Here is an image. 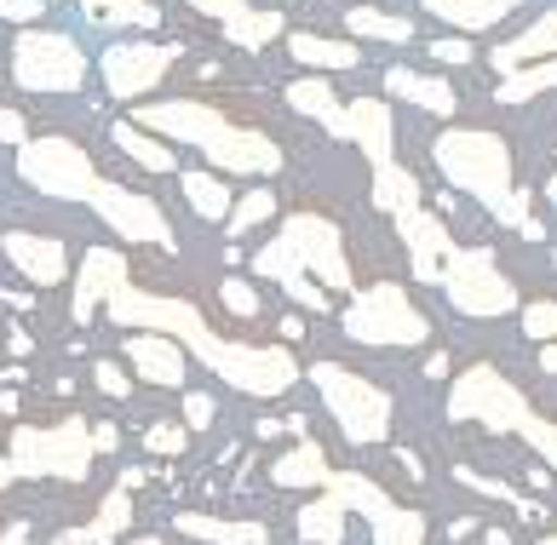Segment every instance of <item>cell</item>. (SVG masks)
<instances>
[{"label": "cell", "instance_id": "cell-4", "mask_svg": "<svg viewBox=\"0 0 557 545\" xmlns=\"http://www.w3.org/2000/svg\"><path fill=\"white\" fill-rule=\"evenodd\" d=\"M253 270L264 282H276L282 293L299 287L305 276H317L327 293H350V282H357V276H350V253H345L339 224L322 219V213H294L271 241L259 247Z\"/></svg>", "mask_w": 557, "mask_h": 545}, {"label": "cell", "instance_id": "cell-1", "mask_svg": "<svg viewBox=\"0 0 557 545\" xmlns=\"http://www.w3.org/2000/svg\"><path fill=\"white\" fill-rule=\"evenodd\" d=\"M110 322L127 327V333H173V339H184L196 350L201 368H213L224 385H236L247 396H282L287 385L299 380V362L287 356L282 345H242V339H219V333L208 327V317L190 305V299H168V293H144L127 276H115L110 287Z\"/></svg>", "mask_w": 557, "mask_h": 545}, {"label": "cell", "instance_id": "cell-9", "mask_svg": "<svg viewBox=\"0 0 557 545\" xmlns=\"http://www.w3.org/2000/svg\"><path fill=\"white\" fill-rule=\"evenodd\" d=\"M17 178L35 184V190L52 196V201H81V207H87L92 190L104 184V178H98V166H92V156L81 150L75 138H64V133L29 138L24 150H17Z\"/></svg>", "mask_w": 557, "mask_h": 545}, {"label": "cell", "instance_id": "cell-18", "mask_svg": "<svg viewBox=\"0 0 557 545\" xmlns=\"http://www.w3.org/2000/svg\"><path fill=\"white\" fill-rule=\"evenodd\" d=\"M127 362L144 385H161V391H178L184 385V350L173 333H133L127 339Z\"/></svg>", "mask_w": 557, "mask_h": 545}, {"label": "cell", "instance_id": "cell-30", "mask_svg": "<svg viewBox=\"0 0 557 545\" xmlns=\"http://www.w3.org/2000/svg\"><path fill=\"white\" fill-rule=\"evenodd\" d=\"M110 138H115L121 150H127V156L144 166V173H173V150H168L161 138H144V127H138V121H115V127H110Z\"/></svg>", "mask_w": 557, "mask_h": 545}, {"label": "cell", "instance_id": "cell-5", "mask_svg": "<svg viewBox=\"0 0 557 545\" xmlns=\"http://www.w3.org/2000/svg\"><path fill=\"white\" fill-rule=\"evenodd\" d=\"M448 419H460V425H488V431L523 436V443H529V448H541V459L557 471V425L529 408V396L511 385L500 368H488V362L466 368L460 380H454V391H448Z\"/></svg>", "mask_w": 557, "mask_h": 545}, {"label": "cell", "instance_id": "cell-26", "mask_svg": "<svg viewBox=\"0 0 557 545\" xmlns=\"http://www.w3.org/2000/svg\"><path fill=\"white\" fill-rule=\"evenodd\" d=\"M282 98L294 103L299 115H311V121H322L334 138H345V103H339V92L327 87V80H294V87H282Z\"/></svg>", "mask_w": 557, "mask_h": 545}, {"label": "cell", "instance_id": "cell-3", "mask_svg": "<svg viewBox=\"0 0 557 545\" xmlns=\"http://www.w3.org/2000/svg\"><path fill=\"white\" fill-rule=\"evenodd\" d=\"M138 127L144 133H161V138H178L201 150L213 166L224 173H253V178H271L282 173V144L264 138L259 127H242L208 98H173V103H138Z\"/></svg>", "mask_w": 557, "mask_h": 545}, {"label": "cell", "instance_id": "cell-16", "mask_svg": "<svg viewBox=\"0 0 557 545\" xmlns=\"http://www.w3.org/2000/svg\"><path fill=\"white\" fill-rule=\"evenodd\" d=\"M0 247H7L12 270H17V276H24L29 287H58V282H70V253H64V241H58V236L7 230V236H0Z\"/></svg>", "mask_w": 557, "mask_h": 545}, {"label": "cell", "instance_id": "cell-14", "mask_svg": "<svg viewBox=\"0 0 557 545\" xmlns=\"http://www.w3.org/2000/svg\"><path fill=\"white\" fill-rule=\"evenodd\" d=\"M173 58L178 47H150V40H121V47L104 52V87L115 98H144V92H156L161 87V75L173 70Z\"/></svg>", "mask_w": 557, "mask_h": 545}, {"label": "cell", "instance_id": "cell-15", "mask_svg": "<svg viewBox=\"0 0 557 545\" xmlns=\"http://www.w3.org/2000/svg\"><path fill=\"white\" fill-rule=\"evenodd\" d=\"M397 236H403V247H408V259H414V276L443 287V264H448V253H454L448 224H443L437 213H425V207H408V213H397Z\"/></svg>", "mask_w": 557, "mask_h": 545}, {"label": "cell", "instance_id": "cell-52", "mask_svg": "<svg viewBox=\"0 0 557 545\" xmlns=\"http://www.w3.org/2000/svg\"><path fill=\"white\" fill-rule=\"evenodd\" d=\"M127 545H161V540H156V534H144V540H127Z\"/></svg>", "mask_w": 557, "mask_h": 545}, {"label": "cell", "instance_id": "cell-2", "mask_svg": "<svg viewBox=\"0 0 557 545\" xmlns=\"http://www.w3.org/2000/svg\"><path fill=\"white\" fill-rule=\"evenodd\" d=\"M431 161H437V173L454 184V190H466L478 207H488V219L511 224L523 241H546V224L534 219L529 190H518V178H511V150H506L500 133L448 127L437 144H431Z\"/></svg>", "mask_w": 557, "mask_h": 545}, {"label": "cell", "instance_id": "cell-21", "mask_svg": "<svg viewBox=\"0 0 557 545\" xmlns=\"http://www.w3.org/2000/svg\"><path fill=\"white\" fill-rule=\"evenodd\" d=\"M546 58H557V12H541L534 24L506 40V47H494V70L511 75V70H529V64H546Z\"/></svg>", "mask_w": 557, "mask_h": 545}, {"label": "cell", "instance_id": "cell-44", "mask_svg": "<svg viewBox=\"0 0 557 545\" xmlns=\"http://www.w3.org/2000/svg\"><path fill=\"white\" fill-rule=\"evenodd\" d=\"M92 380H98V391H104V396H127V373H121L115 362H98Z\"/></svg>", "mask_w": 557, "mask_h": 545}, {"label": "cell", "instance_id": "cell-7", "mask_svg": "<svg viewBox=\"0 0 557 545\" xmlns=\"http://www.w3.org/2000/svg\"><path fill=\"white\" fill-rule=\"evenodd\" d=\"M7 459H12L17 476L81 482V476H87V466H92V425L81 413L58 419V425H17Z\"/></svg>", "mask_w": 557, "mask_h": 545}, {"label": "cell", "instance_id": "cell-32", "mask_svg": "<svg viewBox=\"0 0 557 545\" xmlns=\"http://www.w3.org/2000/svg\"><path fill=\"white\" fill-rule=\"evenodd\" d=\"M350 35H368V40H391V47H403V40H414V24L397 12H380V7H350Z\"/></svg>", "mask_w": 557, "mask_h": 545}, {"label": "cell", "instance_id": "cell-27", "mask_svg": "<svg viewBox=\"0 0 557 545\" xmlns=\"http://www.w3.org/2000/svg\"><path fill=\"white\" fill-rule=\"evenodd\" d=\"M299 540L305 545H339L345 540V499L322 488L311 506H299Z\"/></svg>", "mask_w": 557, "mask_h": 545}, {"label": "cell", "instance_id": "cell-6", "mask_svg": "<svg viewBox=\"0 0 557 545\" xmlns=\"http://www.w3.org/2000/svg\"><path fill=\"white\" fill-rule=\"evenodd\" d=\"M311 385H317V396L327 402V413H334V425L345 431V443L374 448V443H385V436H391V396L374 380H362V373H350L339 362H317L311 368Z\"/></svg>", "mask_w": 557, "mask_h": 545}, {"label": "cell", "instance_id": "cell-36", "mask_svg": "<svg viewBox=\"0 0 557 545\" xmlns=\"http://www.w3.org/2000/svg\"><path fill=\"white\" fill-rule=\"evenodd\" d=\"M271 213H276V196L259 184V190H247V196L231 207V236H247V230H253V224H264Z\"/></svg>", "mask_w": 557, "mask_h": 545}, {"label": "cell", "instance_id": "cell-12", "mask_svg": "<svg viewBox=\"0 0 557 545\" xmlns=\"http://www.w3.org/2000/svg\"><path fill=\"white\" fill-rule=\"evenodd\" d=\"M322 488L339 494L345 511H362L374 522V545H425V511L397 506V499H391L380 482H368L362 471H334Z\"/></svg>", "mask_w": 557, "mask_h": 545}, {"label": "cell", "instance_id": "cell-39", "mask_svg": "<svg viewBox=\"0 0 557 545\" xmlns=\"http://www.w3.org/2000/svg\"><path fill=\"white\" fill-rule=\"evenodd\" d=\"M224 310H231V317H247V322H253L259 317V299H253V287H247V282H224Z\"/></svg>", "mask_w": 557, "mask_h": 545}, {"label": "cell", "instance_id": "cell-38", "mask_svg": "<svg viewBox=\"0 0 557 545\" xmlns=\"http://www.w3.org/2000/svg\"><path fill=\"white\" fill-rule=\"evenodd\" d=\"M184 443H190V425H150V431H144V448L161 454V459L184 454Z\"/></svg>", "mask_w": 557, "mask_h": 545}, {"label": "cell", "instance_id": "cell-33", "mask_svg": "<svg viewBox=\"0 0 557 545\" xmlns=\"http://www.w3.org/2000/svg\"><path fill=\"white\" fill-rule=\"evenodd\" d=\"M541 92H557V58H546V64H529V70H511L500 80V103H529V98H541Z\"/></svg>", "mask_w": 557, "mask_h": 545}, {"label": "cell", "instance_id": "cell-47", "mask_svg": "<svg viewBox=\"0 0 557 545\" xmlns=\"http://www.w3.org/2000/svg\"><path fill=\"white\" fill-rule=\"evenodd\" d=\"M52 545H92V534H87V529H64Z\"/></svg>", "mask_w": 557, "mask_h": 545}, {"label": "cell", "instance_id": "cell-19", "mask_svg": "<svg viewBox=\"0 0 557 545\" xmlns=\"http://www.w3.org/2000/svg\"><path fill=\"white\" fill-rule=\"evenodd\" d=\"M345 138L357 144V150L374 161V166L391 161V150H397V127H391V110H385L374 92L357 98V103H345Z\"/></svg>", "mask_w": 557, "mask_h": 545}, {"label": "cell", "instance_id": "cell-22", "mask_svg": "<svg viewBox=\"0 0 557 545\" xmlns=\"http://www.w3.org/2000/svg\"><path fill=\"white\" fill-rule=\"evenodd\" d=\"M385 92L391 98H403V103H414V110H431V115H454V87L437 75H420V70H385Z\"/></svg>", "mask_w": 557, "mask_h": 545}, {"label": "cell", "instance_id": "cell-48", "mask_svg": "<svg viewBox=\"0 0 557 545\" xmlns=\"http://www.w3.org/2000/svg\"><path fill=\"white\" fill-rule=\"evenodd\" d=\"M7 345H12V356H29V333H24V327H12V333H7Z\"/></svg>", "mask_w": 557, "mask_h": 545}, {"label": "cell", "instance_id": "cell-34", "mask_svg": "<svg viewBox=\"0 0 557 545\" xmlns=\"http://www.w3.org/2000/svg\"><path fill=\"white\" fill-rule=\"evenodd\" d=\"M81 7H87V17H92V24H104V29H127V24L150 29L156 24L150 0H81Z\"/></svg>", "mask_w": 557, "mask_h": 545}, {"label": "cell", "instance_id": "cell-28", "mask_svg": "<svg viewBox=\"0 0 557 545\" xmlns=\"http://www.w3.org/2000/svg\"><path fill=\"white\" fill-rule=\"evenodd\" d=\"M287 52L311 70H357L362 64V47L350 40H327V35H287Z\"/></svg>", "mask_w": 557, "mask_h": 545}, {"label": "cell", "instance_id": "cell-37", "mask_svg": "<svg viewBox=\"0 0 557 545\" xmlns=\"http://www.w3.org/2000/svg\"><path fill=\"white\" fill-rule=\"evenodd\" d=\"M523 333H529L534 345H557V299L523 305Z\"/></svg>", "mask_w": 557, "mask_h": 545}, {"label": "cell", "instance_id": "cell-51", "mask_svg": "<svg viewBox=\"0 0 557 545\" xmlns=\"http://www.w3.org/2000/svg\"><path fill=\"white\" fill-rule=\"evenodd\" d=\"M12 476H17V471H12V459H0V488H7Z\"/></svg>", "mask_w": 557, "mask_h": 545}, {"label": "cell", "instance_id": "cell-11", "mask_svg": "<svg viewBox=\"0 0 557 545\" xmlns=\"http://www.w3.org/2000/svg\"><path fill=\"white\" fill-rule=\"evenodd\" d=\"M12 80L24 92H75L87 80V52L58 29H24L12 40Z\"/></svg>", "mask_w": 557, "mask_h": 545}, {"label": "cell", "instance_id": "cell-43", "mask_svg": "<svg viewBox=\"0 0 557 545\" xmlns=\"http://www.w3.org/2000/svg\"><path fill=\"white\" fill-rule=\"evenodd\" d=\"M0 144H17V150L29 144V121L17 110H0Z\"/></svg>", "mask_w": 557, "mask_h": 545}, {"label": "cell", "instance_id": "cell-50", "mask_svg": "<svg viewBox=\"0 0 557 545\" xmlns=\"http://www.w3.org/2000/svg\"><path fill=\"white\" fill-rule=\"evenodd\" d=\"M483 545H511V534H506V529H488V534H483Z\"/></svg>", "mask_w": 557, "mask_h": 545}, {"label": "cell", "instance_id": "cell-29", "mask_svg": "<svg viewBox=\"0 0 557 545\" xmlns=\"http://www.w3.org/2000/svg\"><path fill=\"white\" fill-rule=\"evenodd\" d=\"M374 207L380 213H408V207H420V178L408 173V166H397V161H385V166H374Z\"/></svg>", "mask_w": 557, "mask_h": 545}, {"label": "cell", "instance_id": "cell-49", "mask_svg": "<svg viewBox=\"0 0 557 545\" xmlns=\"http://www.w3.org/2000/svg\"><path fill=\"white\" fill-rule=\"evenodd\" d=\"M541 368H546V373H557V345H541Z\"/></svg>", "mask_w": 557, "mask_h": 545}, {"label": "cell", "instance_id": "cell-24", "mask_svg": "<svg viewBox=\"0 0 557 545\" xmlns=\"http://www.w3.org/2000/svg\"><path fill=\"white\" fill-rule=\"evenodd\" d=\"M425 12H437L443 24L454 29H466V35H478V29H494L500 17H511L523 7V0H420Z\"/></svg>", "mask_w": 557, "mask_h": 545}, {"label": "cell", "instance_id": "cell-10", "mask_svg": "<svg viewBox=\"0 0 557 545\" xmlns=\"http://www.w3.org/2000/svg\"><path fill=\"white\" fill-rule=\"evenodd\" d=\"M443 293L460 317H478V322H494L518 305V287H511V276L488 247H454L443 264Z\"/></svg>", "mask_w": 557, "mask_h": 545}, {"label": "cell", "instance_id": "cell-23", "mask_svg": "<svg viewBox=\"0 0 557 545\" xmlns=\"http://www.w3.org/2000/svg\"><path fill=\"white\" fill-rule=\"evenodd\" d=\"M178 534L208 540V545H271L264 522H224V517H208V511H178Z\"/></svg>", "mask_w": 557, "mask_h": 545}, {"label": "cell", "instance_id": "cell-53", "mask_svg": "<svg viewBox=\"0 0 557 545\" xmlns=\"http://www.w3.org/2000/svg\"><path fill=\"white\" fill-rule=\"evenodd\" d=\"M541 545H557V534H546V540H541Z\"/></svg>", "mask_w": 557, "mask_h": 545}, {"label": "cell", "instance_id": "cell-17", "mask_svg": "<svg viewBox=\"0 0 557 545\" xmlns=\"http://www.w3.org/2000/svg\"><path fill=\"white\" fill-rule=\"evenodd\" d=\"M190 7L201 17H213V24L224 29V40L242 47V52H259L282 35V12H259V7H247V0H190Z\"/></svg>", "mask_w": 557, "mask_h": 545}, {"label": "cell", "instance_id": "cell-54", "mask_svg": "<svg viewBox=\"0 0 557 545\" xmlns=\"http://www.w3.org/2000/svg\"><path fill=\"white\" fill-rule=\"evenodd\" d=\"M282 7H287V0H282Z\"/></svg>", "mask_w": 557, "mask_h": 545}, {"label": "cell", "instance_id": "cell-8", "mask_svg": "<svg viewBox=\"0 0 557 545\" xmlns=\"http://www.w3.org/2000/svg\"><path fill=\"white\" fill-rule=\"evenodd\" d=\"M345 333L357 345H380V350H403V345H425L431 322L420 317L414 305H408V293L397 282H374L362 287L357 299L345 305Z\"/></svg>", "mask_w": 557, "mask_h": 545}, {"label": "cell", "instance_id": "cell-45", "mask_svg": "<svg viewBox=\"0 0 557 545\" xmlns=\"http://www.w3.org/2000/svg\"><path fill=\"white\" fill-rule=\"evenodd\" d=\"M115 443H121V436H115V425H98V431H92V448H104V454H110Z\"/></svg>", "mask_w": 557, "mask_h": 545}, {"label": "cell", "instance_id": "cell-20", "mask_svg": "<svg viewBox=\"0 0 557 545\" xmlns=\"http://www.w3.org/2000/svg\"><path fill=\"white\" fill-rule=\"evenodd\" d=\"M115 276H127V259L115 253V247H92L87 259H81V276H75V322L87 327L98 317V305L110 299Z\"/></svg>", "mask_w": 557, "mask_h": 545}, {"label": "cell", "instance_id": "cell-40", "mask_svg": "<svg viewBox=\"0 0 557 545\" xmlns=\"http://www.w3.org/2000/svg\"><path fill=\"white\" fill-rule=\"evenodd\" d=\"M184 425H190V431H208V425H213V396H201V391L184 396Z\"/></svg>", "mask_w": 557, "mask_h": 545}, {"label": "cell", "instance_id": "cell-42", "mask_svg": "<svg viewBox=\"0 0 557 545\" xmlns=\"http://www.w3.org/2000/svg\"><path fill=\"white\" fill-rule=\"evenodd\" d=\"M431 58H443V64H471V47L460 35H443V40H431Z\"/></svg>", "mask_w": 557, "mask_h": 545}, {"label": "cell", "instance_id": "cell-35", "mask_svg": "<svg viewBox=\"0 0 557 545\" xmlns=\"http://www.w3.org/2000/svg\"><path fill=\"white\" fill-rule=\"evenodd\" d=\"M127 522H133V488H127V482H115V494L104 499V511L87 522V534H92V545H115Z\"/></svg>", "mask_w": 557, "mask_h": 545}, {"label": "cell", "instance_id": "cell-31", "mask_svg": "<svg viewBox=\"0 0 557 545\" xmlns=\"http://www.w3.org/2000/svg\"><path fill=\"white\" fill-rule=\"evenodd\" d=\"M178 190H184V201H190L201 219H231V207H236L231 184H219V173H184Z\"/></svg>", "mask_w": 557, "mask_h": 545}, {"label": "cell", "instance_id": "cell-46", "mask_svg": "<svg viewBox=\"0 0 557 545\" xmlns=\"http://www.w3.org/2000/svg\"><path fill=\"white\" fill-rule=\"evenodd\" d=\"M0 545H29V522H12V529L0 534Z\"/></svg>", "mask_w": 557, "mask_h": 545}, {"label": "cell", "instance_id": "cell-13", "mask_svg": "<svg viewBox=\"0 0 557 545\" xmlns=\"http://www.w3.org/2000/svg\"><path fill=\"white\" fill-rule=\"evenodd\" d=\"M87 207L115 230L121 241H150V247H173V241H178L173 224H168V213H161L150 196H133V190H121V184H110V178L92 190Z\"/></svg>", "mask_w": 557, "mask_h": 545}, {"label": "cell", "instance_id": "cell-41", "mask_svg": "<svg viewBox=\"0 0 557 545\" xmlns=\"http://www.w3.org/2000/svg\"><path fill=\"white\" fill-rule=\"evenodd\" d=\"M40 12H47V0H0V17H7V24H35Z\"/></svg>", "mask_w": 557, "mask_h": 545}, {"label": "cell", "instance_id": "cell-25", "mask_svg": "<svg viewBox=\"0 0 557 545\" xmlns=\"http://www.w3.org/2000/svg\"><path fill=\"white\" fill-rule=\"evenodd\" d=\"M327 476H334V466L317 443H294L282 459H271V482H282V488H322Z\"/></svg>", "mask_w": 557, "mask_h": 545}]
</instances>
